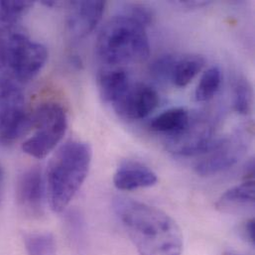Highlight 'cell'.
<instances>
[{
    "label": "cell",
    "instance_id": "6da1fadb",
    "mask_svg": "<svg viewBox=\"0 0 255 255\" xmlns=\"http://www.w3.org/2000/svg\"><path fill=\"white\" fill-rule=\"evenodd\" d=\"M114 211L139 255H183V236L165 212L147 204L119 197Z\"/></svg>",
    "mask_w": 255,
    "mask_h": 255
},
{
    "label": "cell",
    "instance_id": "7a4b0ae2",
    "mask_svg": "<svg viewBox=\"0 0 255 255\" xmlns=\"http://www.w3.org/2000/svg\"><path fill=\"white\" fill-rule=\"evenodd\" d=\"M93 158L89 143L71 140L62 145L48 165L47 192L51 209L63 212L86 181Z\"/></svg>",
    "mask_w": 255,
    "mask_h": 255
},
{
    "label": "cell",
    "instance_id": "3957f363",
    "mask_svg": "<svg viewBox=\"0 0 255 255\" xmlns=\"http://www.w3.org/2000/svg\"><path fill=\"white\" fill-rule=\"evenodd\" d=\"M96 51L102 67L143 62L150 55L146 27L125 13L114 16L101 30Z\"/></svg>",
    "mask_w": 255,
    "mask_h": 255
},
{
    "label": "cell",
    "instance_id": "277c9868",
    "mask_svg": "<svg viewBox=\"0 0 255 255\" xmlns=\"http://www.w3.org/2000/svg\"><path fill=\"white\" fill-rule=\"evenodd\" d=\"M34 134L22 145L23 151L36 159H43L62 141L68 129L65 109L57 103L39 106L31 116Z\"/></svg>",
    "mask_w": 255,
    "mask_h": 255
},
{
    "label": "cell",
    "instance_id": "5b68a950",
    "mask_svg": "<svg viewBox=\"0 0 255 255\" xmlns=\"http://www.w3.org/2000/svg\"><path fill=\"white\" fill-rule=\"evenodd\" d=\"M31 128L25 96L11 79L0 80V145L9 146Z\"/></svg>",
    "mask_w": 255,
    "mask_h": 255
},
{
    "label": "cell",
    "instance_id": "8992f818",
    "mask_svg": "<svg viewBox=\"0 0 255 255\" xmlns=\"http://www.w3.org/2000/svg\"><path fill=\"white\" fill-rule=\"evenodd\" d=\"M222 138L216 137V129L212 123L202 117L192 119L182 131L167 136L166 149L179 156L207 154L213 150Z\"/></svg>",
    "mask_w": 255,
    "mask_h": 255
},
{
    "label": "cell",
    "instance_id": "52a82bcc",
    "mask_svg": "<svg viewBox=\"0 0 255 255\" xmlns=\"http://www.w3.org/2000/svg\"><path fill=\"white\" fill-rule=\"evenodd\" d=\"M47 60L48 51L43 44L32 41L20 30L16 31L7 69L17 82H28L34 79L44 68Z\"/></svg>",
    "mask_w": 255,
    "mask_h": 255
},
{
    "label": "cell",
    "instance_id": "ba28073f",
    "mask_svg": "<svg viewBox=\"0 0 255 255\" xmlns=\"http://www.w3.org/2000/svg\"><path fill=\"white\" fill-rule=\"evenodd\" d=\"M249 136L248 132L240 131L222 138L219 144L196 165V173L202 177H211L234 167L247 153L250 145Z\"/></svg>",
    "mask_w": 255,
    "mask_h": 255
},
{
    "label": "cell",
    "instance_id": "9c48e42d",
    "mask_svg": "<svg viewBox=\"0 0 255 255\" xmlns=\"http://www.w3.org/2000/svg\"><path fill=\"white\" fill-rule=\"evenodd\" d=\"M159 105V95L145 84L130 85L126 94L112 106L123 119L139 121L147 118Z\"/></svg>",
    "mask_w": 255,
    "mask_h": 255
},
{
    "label": "cell",
    "instance_id": "30bf717a",
    "mask_svg": "<svg viewBox=\"0 0 255 255\" xmlns=\"http://www.w3.org/2000/svg\"><path fill=\"white\" fill-rule=\"evenodd\" d=\"M45 186L42 170L35 166L25 170L16 183V200L25 214L41 217L44 211Z\"/></svg>",
    "mask_w": 255,
    "mask_h": 255
},
{
    "label": "cell",
    "instance_id": "8fae6325",
    "mask_svg": "<svg viewBox=\"0 0 255 255\" xmlns=\"http://www.w3.org/2000/svg\"><path fill=\"white\" fill-rule=\"evenodd\" d=\"M105 1H73L69 3L67 26L70 34L76 39L89 36L103 19Z\"/></svg>",
    "mask_w": 255,
    "mask_h": 255
},
{
    "label": "cell",
    "instance_id": "7c38bea8",
    "mask_svg": "<svg viewBox=\"0 0 255 255\" xmlns=\"http://www.w3.org/2000/svg\"><path fill=\"white\" fill-rule=\"evenodd\" d=\"M158 182L156 173L148 166L137 161H126L118 168L114 183L122 191L150 188Z\"/></svg>",
    "mask_w": 255,
    "mask_h": 255
},
{
    "label": "cell",
    "instance_id": "4fadbf2b",
    "mask_svg": "<svg viewBox=\"0 0 255 255\" xmlns=\"http://www.w3.org/2000/svg\"><path fill=\"white\" fill-rule=\"evenodd\" d=\"M131 83L127 71L121 67H101L98 86L103 100L114 106L128 91Z\"/></svg>",
    "mask_w": 255,
    "mask_h": 255
},
{
    "label": "cell",
    "instance_id": "5bb4252c",
    "mask_svg": "<svg viewBox=\"0 0 255 255\" xmlns=\"http://www.w3.org/2000/svg\"><path fill=\"white\" fill-rule=\"evenodd\" d=\"M255 205V181H245L229 189L216 203V208L224 213H234Z\"/></svg>",
    "mask_w": 255,
    "mask_h": 255
},
{
    "label": "cell",
    "instance_id": "9a60e30c",
    "mask_svg": "<svg viewBox=\"0 0 255 255\" xmlns=\"http://www.w3.org/2000/svg\"><path fill=\"white\" fill-rule=\"evenodd\" d=\"M190 121L191 116L185 109H171L153 119L149 124V129L153 132L170 136L187 128Z\"/></svg>",
    "mask_w": 255,
    "mask_h": 255
},
{
    "label": "cell",
    "instance_id": "2e32d148",
    "mask_svg": "<svg viewBox=\"0 0 255 255\" xmlns=\"http://www.w3.org/2000/svg\"><path fill=\"white\" fill-rule=\"evenodd\" d=\"M205 65V58L199 55H191L177 59L171 81L177 87H186L203 70Z\"/></svg>",
    "mask_w": 255,
    "mask_h": 255
},
{
    "label": "cell",
    "instance_id": "e0dca14e",
    "mask_svg": "<svg viewBox=\"0 0 255 255\" xmlns=\"http://www.w3.org/2000/svg\"><path fill=\"white\" fill-rule=\"evenodd\" d=\"M69 241L78 255H85L87 250V230L83 216L77 211H71L65 219Z\"/></svg>",
    "mask_w": 255,
    "mask_h": 255
},
{
    "label": "cell",
    "instance_id": "ac0fdd59",
    "mask_svg": "<svg viewBox=\"0 0 255 255\" xmlns=\"http://www.w3.org/2000/svg\"><path fill=\"white\" fill-rule=\"evenodd\" d=\"M222 71L218 66L209 68L202 76L196 92L195 98L197 102L205 103L211 101L219 92L222 85Z\"/></svg>",
    "mask_w": 255,
    "mask_h": 255
},
{
    "label": "cell",
    "instance_id": "d6986e66",
    "mask_svg": "<svg viewBox=\"0 0 255 255\" xmlns=\"http://www.w3.org/2000/svg\"><path fill=\"white\" fill-rule=\"evenodd\" d=\"M24 244L28 255H56V241L50 233L27 235Z\"/></svg>",
    "mask_w": 255,
    "mask_h": 255
},
{
    "label": "cell",
    "instance_id": "ffe728a7",
    "mask_svg": "<svg viewBox=\"0 0 255 255\" xmlns=\"http://www.w3.org/2000/svg\"><path fill=\"white\" fill-rule=\"evenodd\" d=\"M254 91L247 79H239L235 85L234 108L242 116H249L253 112Z\"/></svg>",
    "mask_w": 255,
    "mask_h": 255
},
{
    "label": "cell",
    "instance_id": "44dd1931",
    "mask_svg": "<svg viewBox=\"0 0 255 255\" xmlns=\"http://www.w3.org/2000/svg\"><path fill=\"white\" fill-rule=\"evenodd\" d=\"M33 5L31 1H0V22L3 26H14Z\"/></svg>",
    "mask_w": 255,
    "mask_h": 255
},
{
    "label": "cell",
    "instance_id": "7402d4cb",
    "mask_svg": "<svg viewBox=\"0 0 255 255\" xmlns=\"http://www.w3.org/2000/svg\"><path fill=\"white\" fill-rule=\"evenodd\" d=\"M178 58L173 55H164L157 58L150 66V74L157 80H171L173 70Z\"/></svg>",
    "mask_w": 255,
    "mask_h": 255
},
{
    "label": "cell",
    "instance_id": "603a6c76",
    "mask_svg": "<svg viewBox=\"0 0 255 255\" xmlns=\"http://www.w3.org/2000/svg\"><path fill=\"white\" fill-rule=\"evenodd\" d=\"M17 30L14 26L0 27V70L7 69L12 40Z\"/></svg>",
    "mask_w": 255,
    "mask_h": 255
},
{
    "label": "cell",
    "instance_id": "cb8c5ba5",
    "mask_svg": "<svg viewBox=\"0 0 255 255\" xmlns=\"http://www.w3.org/2000/svg\"><path fill=\"white\" fill-rule=\"evenodd\" d=\"M125 14L133 18L145 27L150 25L154 18L153 11L149 7L139 4H133L128 6V12H125Z\"/></svg>",
    "mask_w": 255,
    "mask_h": 255
},
{
    "label": "cell",
    "instance_id": "d4e9b609",
    "mask_svg": "<svg viewBox=\"0 0 255 255\" xmlns=\"http://www.w3.org/2000/svg\"><path fill=\"white\" fill-rule=\"evenodd\" d=\"M242 235L245 241H247L252 246L255 245V223L254 219L247 221L242 227Z\"/></svg>",
    "mask_w": 255,
    "mask_h": 255
},
{
    "label": "cell",
    "instance_id": "484cf974",
    "mask_svg": "<svg viewBox=\"0 0 255 255\" xmlns=\"http://www.w3.org/2000/svg\"><path fill=\"white\" fill-rule=\"evenodd\" d=\"M211 2L209 1H178L177 4L188 7V8H201L208 6Z\"/></svg>",
    "mask_w": 255,
    "mask_h": 255
},
{
    "label": "cell",
    "instance_id": "4316f807",
    "mask_svg": "<svg viewBox=\"0 0 255 255\" xmlns=\"http://www.w3.org/2000/svg\"><path fill=\"white\" fill-rule=\"evenodd\" d=\"M4 184H5V172L3 167L0 165V206L2 204L4 195Z\"/></svg>",
    "mask_w": 255,
    "mask_h": 255
},
{
    "label": "cell",
    "instance_id": "83f0119b",
    "mask_svg": "<svg viewBox=\"0 0 255 255\" xmlns=\"http://www.w3.org/2000/svg\"><path fill=\"white\" fill-rule=\"evenodd\" d=\"M42 3L47 7H54V6H57V4H58V2H56V1H43Z\"/></svg>",
    "mask_w": 255,
    "mask_h": 255
},
{
    "label": "cell",
    "instance_id": "f1b7e54d",
    "mask_svg": "<svg viewBox=\"0 0 255 255\" xmlns=\"http://www.w3.org/2000/svg\"><path fill=\"white\" fill-rule=\"evenodd\" d=\"M223 255H245L238 253V252H235V251H226Z\"/></svg>",
    "mask_w": 255,
    "mask_h": 255
}]
</instances>
